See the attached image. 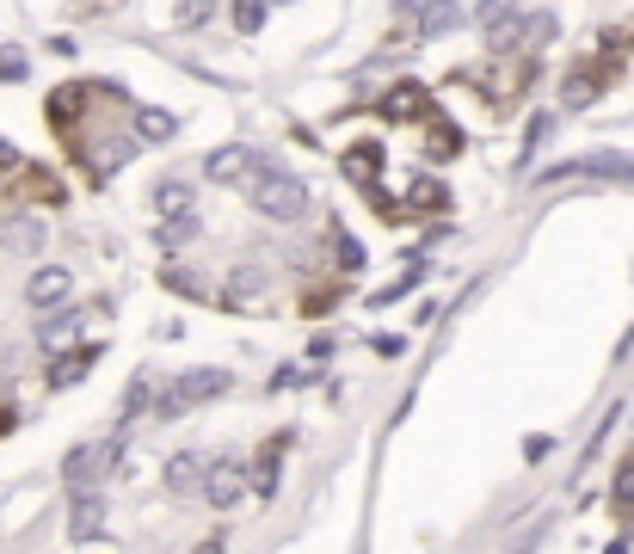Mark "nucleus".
Segmentation results:
<instances>
[{"label":"nucleus","mask_w":634,"mask_h":554,"mask_svg":"<svg viewBox=\"0 0 634 554\" xmlns=\"http://www.w3.org/2000/svg\"><path fill=\"white\" fill-rule=\"evenodd\" d=\"M247 197H253V210L266 216V222H302L308 216V185L284 167H259L247 179Z\"/></svg>","instance_id":"obj_1"},{"label":"nucleus","mask_w":634,"mask_h":554,"mask_svg":"<svg viewBox=\"0 0 634 554\" xmlns=\"http://www.w3.org/2000/svg\"><path fill=\"white\" fill-rule=\"evenodd\" d=\"M229 388H234L229 370H185V376H173V383L160 388L154 420H179V413H192V407H204V401H222Z\"/></svg>","instance_id":"obj_2"},{"label":"nucleus","mask_w":634,"mask_h":554,"mask_svg":"<svg viewBox=\"0 0 634 554\" xmlns=\"http://www.w3.org/2000/svg\"><path fill=\"white\" fill-rule=\"evenodd\" d=\"M548 179H604V185H634V160L629 154H573V160L536 172V185H548Z\"/></svg>","instance_id":"obj_3"},{"label":"nucleus","mask_w":634,"mask_h":554,"mask_svg":"<svg viewBox=\"0 0 634 554\" xmlns=\"http://www.w3.org/2000/svg\"><path fill=\"white\" fill-rule=\"evenodd\" d=\"M112 468H124V443H75L68 456H62V480L68 487H99V480L112 475Z\"/></svg>","instance_id":"obj_4"},{"label":"nucleus","mask_w":634,"mask_h":554,"mask_svg":"<svg viewBox=\"0 0 634 554\" xmlns=\"http://www.w3.org/2000/svg\"><path fill=\"white\" fill-rule=\"evenodd\" d=\"M192 204H197V192L185 185V179H160V185H154V210L167 216V241H179V234L192 241V234H197Z\"/></svg>","instance_id":"obj_5"},{"label":"nucleus","mask_w":634,"mask_h":554,"mask_svg":"<svg viewBox=\"0 0 634 554\" xmlns=\"http://www.w3.org/2000/svg\"><path fill=\"white\" fill-rule=\"evenodd\" d=\"M204 493H210V505H216V512H234V505L247 499V468H241L234 456L204 462Z\"/></svg>","instance_id":"obj_6"},{"label":"nucleus","mask_w":634,"mask_h":554,"mask_svg":"<svg viewBox=\"0 0 634 554\" xmlns=\"http://www.w3.org/2000/svg\"><path fill=\"white\" fill-rule=\"evenodd\" d=\"M68 536H75V542H99V536H105V499H99V487H75Z\"/></svg>","instance_id":"obj_7"},{"label":"nucleus","mask_w":634,"mask_h":554,"mask_svg":"<svg viewBox=\"0 0 634 554\" xmlns=\"http://www.w3.org/2000/svg\"><path fill=\"white\" fill-rule=\"evenodd\" d=\"M259 167H266V160H259L253 149H241V142H234V149H216L210 160H204V172H210L216 185H247Z\"/></svg>","instance_id":"obj_8"},{"label":"nucleus","mask_w":634,"mask_h":554,"mask_svg":"<svg viewBox=\"0 0 634 554\" xmlns=\"http://www.w3.org/2000/svg\"><path fill=\"white\" fill-rule=\"evenodd\" d=\"M68 289H75V271L68 266H38L31 278H25V302L31 308H56V302H68Z\"/></svg>","instance_id":"obj_9"},{"label":"nucleus","mask_w":634,"mask_h":554,"mask_svg":"<svg viewBox=\"0 0 634 554\" xmlns=\"http://www.w3.org/2000/svg\"><path fill=\"white\" fill-rule=\"evenodd\" d=\"M266 289H271V271L259 266V259H241V266L229 271V302L234 308H253Z\"/></svg>","instance_id":"obj_10"},{"label":"nucleus","mask_w":634,"mask_h":554,"mask_svg":"<svg viewBox=\"0 0 634 554\" xmlns=\"http://www.w3.org/2000/svg\"><path fill=\"white\" fill-rule=\"evenodd\" d=\"M43 241H50V229H43L38 216H13V222L0 229V247H7V253H25V259H38Z\"/></svg>","instance_id":"obj_11"},{"label":"nucleus","mask_w":634,"mask_h":554,"mask_svg":"<svg viewBox=\"0 0 634 554\" xmlns=\"http://www.w3.org/2000/svg\"><path fill=\"white\" fill-rule=\"evenodd\" d=\"M468 25V13H462L456 0H425L419 7V31L425 38H450V31H462Z\"/></svg>","instance_id":"obj_12"},{"label":"nucleus","mask_w":634,"mask_h":554,"mask_svg":"<svg viewBox=\"0 0 634 554\" xmlns=\"http://www.w3.org/2000/svg\"><path fill=\"white\" fill-rule=\"evenodd\" d=\"M419 112H425V87L419 80H401V87H388L383 93V117H394V124H413Z\"/></svg>","instance_id":"obj_13"},{"label":"nucleus","mask_w":634,"mask_h":554,"mask_svg":"<svg viewBox=\"0 0 634 554\" xmlns=\"http://www.w3.org/2000/svg\"><path fill=\"white\" fill-rule=\"evenodd\" d=\"M80 321H87L80 308H62V302H56V314H50V321L38 326V345H43V351H62V345H68V339L80 333Z\"/></svg>","instance_id":"obj_14"},{"label":"nucleus","mask_w":634,"mask_h":554,"mask_svg":"<svg viewBox=\"0 0 634 554\" xmlns=\"http://www.w3.org/2000/svg\"><path fill=\"white\" fill-rule=\"evenodd\" d=\"M135 136H142V142H173L179 117L167 112V105H142V112H135Z\"/></svg>","instance_id":"obj_15"},{"label":"nucleus","mask_w":634,"mask_h":554,"mask_svg":"<svg viewBox=\"0 0 634 554\" xmlns=\"http://www.w3.org/2000/svg\"><path fill=\"white\" fill-rule=\"evenodd\" d=\"M604 87H610V68H604V75H567V87H560V105H567V112H585V105H592Z\"/></svg>","instance_id":"obj_16"},{"label":"nucleus","mask_w":634,"mask_h":554,"mask_svg":"<svg viewBox=\"0 0 634 554\" xmlns=\"http://www.w3.org/2000/svg\"><path fill=\"white\" fill-rule=\"evenodd\" d=\"M99 363V345H87V351H68V358H56V370H50V388H75L80 376H93Z\"/></svg>","instance_id":"obj_17"},{"label":"nucleus","mask_w":634,"mask_h":554,"mask_svg":"<svg viewBox=\"0 0 634 554\" xmlns=\"http://www.w3.org/2000/svg\"><path fill=\"white\" fill-rule=\"evenodd\" d=\"M167 487H173V493H192V487H204V456H192V450L167 456Z\"/></svg>","instance_id":"obj_18"},{"label":"nucleus","mask_w":634,"mask_h":554,"mask_svg":"<svg viewBox=\"0 0 634 554\" xmlns=\"http://www.w3.org/2000/svg\"><path fill=\"white\" fill-rule=\"evenodd\" d=\"M277 456H284V438H271V443H266V456L253 462V493H259V499L277 493Z\"/></svg>","instance_id":"obj_19"},{"label":"nucleus","mask_w":634,"mask_h":554,"mask_svg":"<svg viewBox=\"0 0 634 554\" xmlns=\"http://www.w3.org/2000/svg\"><path fill=\"white\" fill-rule=\"evenodd\" d=\"M518 43H523V13L505 20V25H487V50H493V56H512Z\"/></svg>","instance_id":"obj_20"},{"label":"nucleus","mask_w":634,"mask_h":554,"mask_svg":"<svg viewBox=\"0 0 634 554\" xmlns=\"http://www.w3.org/2000/svg\"><path fill=\"white\" fill-rule=\"evenodd\" d=\"M266 7H271V0H234V7H229L234 31H241V38H253V31L266 25Z\"/></svg>","instance_id":"obj_21"},{"label":"nucleus","mask_w":634,"mask_h":554,"mask_svg":"<svg viewBox=\"0 0 634 554\" xmlns=\"http://www.w3.org/2000/svg\"><path fill=\"white\" fill-rule=\"evenodd\" d=\"M173 20L185 25V31H204V25L216 20V0H179V7H173Z\"/></svg>","instance_id":"obj_22"},{"label":"nucleus","mask_w":634,"mask_h":554,"mask_svg":"<svg viewBox=\"0 0 634 554\" xmlns=\"http://www.w3.org/2000/svg\"><path fill=\"white\" fill-rule=\"evenodd\" d=\"M148 407H154V383L148 376H135V383L124 388V425H130L135 413H148Z\"/></svg>","instance_id":"obj_23"},{"label":"nucleus","mask_w":634,"mask_h":554,"mask_svg":"<svg viewBox=\"0 0 634 554\" xmlns=\"http://www.w3.org/2000/svg\"><path fill=\"white\" fill-rule=\"evenodd\" d=\"M25 75H31V62H25V50H13V43H0V80H7V87H20Z\"/></svg>","instance_id":"obj_24"},{"label":"nucleus","mask_w":634,"mask_h":554,"mask_svg":"<svg viewBox=\"0 0 634 554\" xmlns=\"http://www.w3.org/2000/svg\"><path fill=\"white\" fill-rule=\"evenodd\" d=\"M475 20H481V25H505V20H518V0H475Z\"/></svg>","instance_id":"obj_25"},{"label":"nucleus","mask_w":634,"mask_h":554,"mask_svg":"<svg viewBox=\"0 0 634 554\" xmlns=\"http://www.w3.org/2000/svg\"><path fill=\"white\" fill-rule=\"evenodd\" d=\"M555 38V13H523V43H548Z\"/></svg>","instance_id":"obj_26"},{"label":"nucleus","mask_w":634,"mask_h":554,"mask_svg":"<svg viewBox=\"0 0 634 554\" xmlns=\"http://www.w3.org/2000/svg\"><path fill=\"white\" fill-rule=\"evenodd\" d=\"M616 505H622V512H634V456L622 462V475H616Z\"/></svg>","instance_id":"obj_27"},{"label":"nucleus","mask_w":634,"mask_h":554,"mask_svg":"<svg viewBox=\"0 0 634 554\" xmlns=\"http://www.w3.org/2000/svg\"><path fill=\"white\" fill-rule=\"evenodd\" d=\"M333 241H339V259H346V271H358V266H364V247H358V241H351L346 229H333Z\"/></svg>","instance_id":"obj_28"},{"label":"nucleus","mask_w":634,"mask_h":554,"mask_svg":"<svg viewBox=\"0 0 634 554\" xmlns=\"http://www.w3.org/2000/svg\"><path fill=\"white\" fill-rule=\"evenodd\" d=\"M548 136H555V117H536V124H530V136H523V154H536Z\"/></svg>","instance_id":"obj_29"},{"label":"nucleus","mask_w":634,"mask_h":554,"mask_svg":"<svg viewBox=\"0 0 634 554\" xmlns=\"http://www.w3.org/2000/svg\"><path fill=\"white\" fill-rule=\"evenodd\" d=\"M308 383V370H277V376H271V388H277V395H284V388H302Z\"/></svg>","instance_id":"obj_30"},{"label":"nucleus","mask_w":634,"mask_h":554,"mask_svg":"<svg viewBox=\"0 0 634 554\" xmlns=\"http://www.w3.org/2000/svg\"><path fill=\"white\" fill-rule=\"evenodd\" d=\"M419 7H425V0H394V13H401V20H419Z\"/></svg>","instance_id":"obj_31"},{"label":"nucleus","mask_w":634,"mask_h":554,"mask_svg":"<svg viewBox=\"0 0 634 554\" xmlns=\"http://www.w3.org/2000/svg\"><path fill=\"white\" fill-rule=\"evenodd\" d=\"M0 167H20V154L7 149V142H0Z\"/></svg>","instance_id":"obj_32"}]
</instances>
